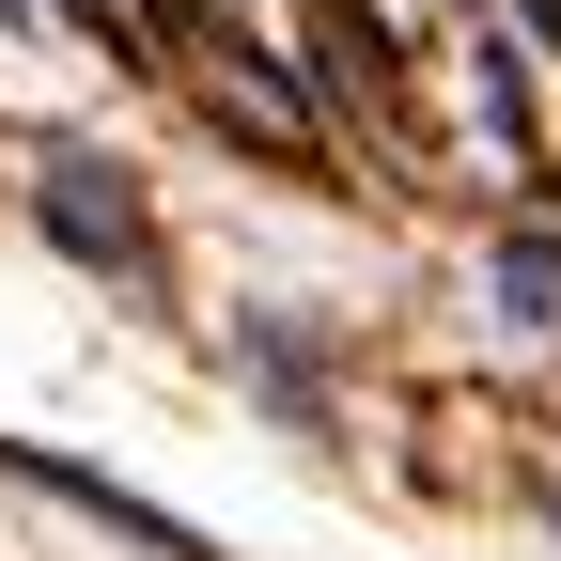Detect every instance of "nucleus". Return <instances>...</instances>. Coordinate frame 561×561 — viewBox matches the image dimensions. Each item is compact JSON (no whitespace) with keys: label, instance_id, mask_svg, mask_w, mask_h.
<instances>
[{"label":"nucleus","instance_id":"obj_1","mask_svg":"<svg viewBox=\"0 0 561 561\" xmlns=\"http://www.w3.org/2000/svg\"><path fill=\"white\" fill-rule=\"evenodd\" d=\"M32 219H47V250H79V265H110V280H157V203H140V172L94 157V140H47Z\"/></svg>","mask_w":561,"mask_h":561},{"label":"nucleus","instance_id":"obj_2","mask_svg":"<svg viewBox=\"0 0 561 561\" xmlns=\"http://www.w3.org/2000/svg\"><path fill=\"white\" fill-rule=\"evenodd\" d=\"M483 280H500V328H561V219H515Z\"/></svg>","mask_w":561,"mask_h":561},{"label":"nucleus","instance_id":"obj_3","mask_svg":"<svg viewBox=\"0 0 561 561\" xmlns=\"http://www.w3.org/2000/svg\"><path fill=\"white\" fill-rule=\"evenodd\" d=\"M312 32H328V79L375 110V94H390V47H375V16H359V0H312Z\"/></svg>","mask_w":561,"mask_h":561},{"label":"nucleus","instance_id":"obj_4","mask_svg":"<svg viewBox=\"0 0 561 561\" xmlns=\"http://www.w3.org/2000/svg\"><path fill=\"white\" fill-rule=\"evenodd\" d=\"M250 375H265L280 405H297V421H328V359H312V343H280V328H250Z\"/></svg>","mask_w":561,"mask_h":561},{"label":"nucleus","instance_id":"obj_5","mask_svg":"<svg viewBox=\"0 0 561 561\" xmlns=\"http://www.w3.org/2000/svg\"><path fill=\"white\" fill-rule=\"evenodd\" d=\"M62 16H79V32H94V47H110V62H125V47H140V16H125V0H62Z\"/></svg>","mask_w":561,"mask_h":561}]
</instances>
